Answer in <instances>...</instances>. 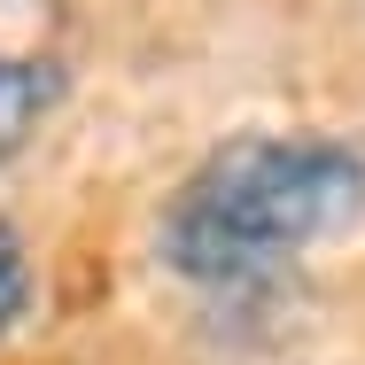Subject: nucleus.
<instances>
[{"mask_svg": "<svg viewBox=\"0 0 365 365\" xmlns=\"http://www.w3.org/2000/svg\"><path fill=\"white\" fill-rule=\"evenodd\" d=\"M365 218V155L334 133H241L218 140L155 210V257L171 280L241 295L280 280L311 249Z\"/></svg>", "mask_w": 365, "mask_h": 365, "instance_id": "nucleus-1", "label": "nucleus"}, {"mask_svg": "<svg viewBox=\"0 0 365 365\" xmlns=\"http://www.w3.org/2000/svg\"><path fill=\"white\" fill-rule=\"evenodd\" d=\"M71 101V63L47 47H0V163H16L24 148L55 125V109Z\"/></svg>", "mask_w": 365, "mask_h": 365, "instance_id": "nucleus-2", "label": "nucleus"}, {"mask_svg": "<svg viewBox=\"0 0 365 365\" xmlns=\"http://www.w3.org/2000/svg\"><path fill=\"white\" fill-rule=\"evenodd\" d=\"M31 295H39V272H31V249H24V233L0 218V342L24 327V311H31Z\"/></svg>", "mask_w": 365, "mask_h": 365, "instance_id": "nucleus-3", "label": "nucleus"}]
</instances>
